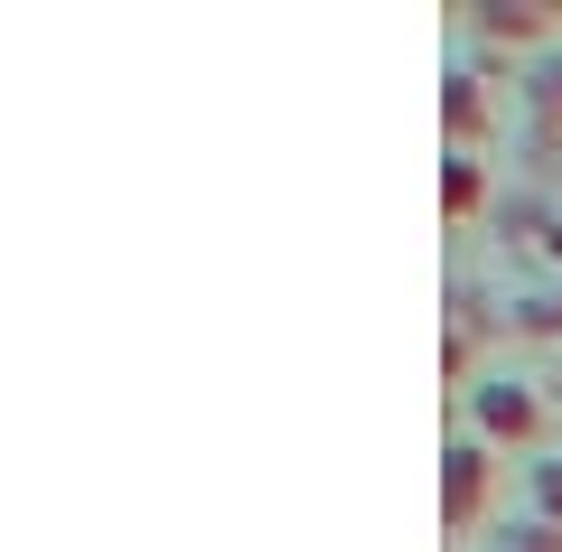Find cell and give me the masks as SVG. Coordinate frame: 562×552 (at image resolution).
Returning <instances> with one entry per match:
<instances>
[{"instance_id":"obj_1","label":"cell","mask_w":562,"mask_h":552,"mask_svg":"<svg viewBox=\"0 0 562 552\" xmlns=\"http://www.w3.org/2000/svg\"><path fill=\"white\" fill-rule=\"evenodd\" d=\"M487 506H497V459H487L479 431H460V440L441 450V525H450V533H479Z\"/></svg>"},{"instance_id":"obj_2","label":"cell","mask_w":562,"mask_h":552,"mask_svg":"<svg viewBox=\"0 0 562 552\" xmlns=\"http://www.w3.org/2000/svg\"><path fill=\"white\" fill-rule=\"evenodd\" d=\"M469 421H479V440L487 450H525V440L543 431V394L535 384H516V375H497V384H479V394H469Z\"/></svg>"},{"instance_id":"obj_3","label":"cell","mask_w":562,"mask_h":552,"mask_svg":"<svg viewBox=\"0 0 562 552\" xmlns=\"http://www.w3.org/2000/svg\"><path fill=\"white\" fill-rule=\"evenodd\" d=\"M460 20L479 29L487 47H543L562 20V0H460Z\"/></svg>"},{"instance_id":"obj_4","label":"cell","mask_w":562,"mask_h":552,"mask_svg":"<svg viewBox=\"0 0 562 552\" xmlns=\"http://www.w3.org/2000/svg\"><path fill=\"white\" fill-rule=\"evenodd\" d=\"M441 122H450V150L479 159V140L497 132V94H487L479 66H450V85H441Z\"/></svg>"},{"instance_id":"obj_5","label":"cell","mask_w":562,"mask_h":552,"mask_svg":"<svg viewBox=\"0 0 562 552\" xmlns=\"http://www.w3.org/2000/svg\"><path fill=\"white\" fill-rule=\"evenodd\" d=\"M525 150H535V169L562 178V57H543L525 85Z\"/></svg>"},{"instance_id":"obj_6","label":"cell","mask_w":562,"mask_h":552,"mask_svg":"<svg viewBox=\"0 0 562 552\" xmlns=\"http://www.w3.org/2000/svg\"><path fill=\"white\" fill-rule=\"evenodd\" d=\"M479 347H487L479 291H450V309H441V375H450V394H460V384H479Z\"/></svg>"},{"instance_id":"obj_7","label":"cell","mask_w":562,"mask_h":552,"mask_svg":"<svg viewBox=\"0 0 562 552\" xmlns=\"http://www.w3.org/2000/svg\"><path fill=\"white\" fill-rule=\"evenodd\" d=\"M479 206H487V169H479L469 150H450V159H441V216H450V225H469Z\"/></svg>"},{"instance_id":"obj_8","label":"cell","mask_w":562,"mask_h":552,"mask_svg":"<svg viewBox=\"0 0 562 552\" xmlns=\"http://www.w3.org/2000/svg\"><path fill=\"white\" fill-rule=\"evenodd\" d=\"M506 328L535 337V347H553V337H562V291H525V300H506Z\"/></svg>"},{"instance_id":"obj_9","label":"cell","mask_w":562,"mask_h":552,"mask_svg":"<svg viewBox=\"0 0 562 552\" xmlns=\"http://www.w3.org/2000/svg\"><path fill=\"white\" fill-rule=\"evenodd\" d=\"M497 235H506V244H543V235H553V216H543L535 198H506V206H497Z\"/></svg>"},{"instance_id":"obj_10","label":"cell","mask_w":562,"mask_h":552,"mask_svg":"<svg viewBox=\"0 0 562 552\" xmlns=\"http://www.w3.org/2000/svg\"><path fill=\"white\" fill-rule=\"evenodd\" d=\"M506 552H562V525H543V515H525V525H506Z\"/></svg>"},{"instance_id":"obj_11","label":"cell","mask_w":562,"mask_h":552,"mask_svg":"<svg viewBox=\"0 0 562 552\" xmlns=\"http://www.w3.org/2000/svg\"><path fill=\"white\" fill-rule=\"evenodd\" d=\"M535 515L562 525V459H535Z\"/></svg>"}]
</instances>
